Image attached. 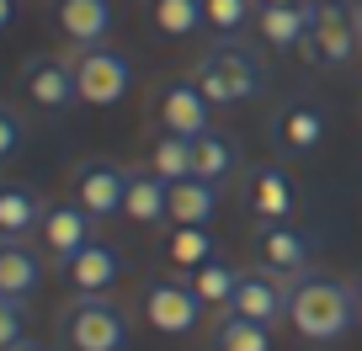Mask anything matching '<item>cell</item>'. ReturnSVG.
<instances>
[{"mask_svg":"<svg viewBox=\"0 0 362 351\" xmlns=\"http://www.w3.org/2000/svg\"><path fill=\"white\" fill-rule=\"evenodd\" d=\"M288 325L304 340L325 346V340H341L351 325H357V287L341 282V277L309 272L293 282V298H288Z\"/></svg>","mask_w":362,"mask_h":351,"instance_id":"obj_1","label":"cell"},{"mask_svg":"<svg viewBox=\"0 0 362 351\" xmlns=\"http://www.w3.org/2000/svg\"><path fill=\"white\" fill-rule=\"evenodd\" d=\"M192 80L214 107H245L256 96H267V59L250 54L235 37H218L208 54H197Z\"/></svg>","mask_w":362,"mask_h":351,"instance_id":"obj_2","label":"cell"},{"mask_svg":"<svg viewBox=\"0 0 362 351\" xmlns=\"http://www.w3.org/2000/svg\"><path fill=\"white\" fill-rule=\"evenodd\" d=\"M64 351H128V309L112 298H69L59 309Z\"/></svg>","mask_w":362,"mask_h":351,"instance_id":"obj_3","label":"cell"},{"mask_svg":"<svg viewBox=\"0 0 362 351\" xmlns=\"http://www.w3.org/2000/svg\"><path fill=\"white\" fill-rule=\"evenodd\" d=\"M362 54V32L351 16V0H309V37L298 59L315 69H346Z\"/></svg>","mask_w":362,"mask_h":351,"instance_id":"obj_4","label":"cell"},{"mask_svg":"<svg viewBox=\"0 0 362 351\" xmlns=\"http://www.w3.org/2000/svg\"><path fill=\"white\" fill-rule=\"evenodd\" d=\"M250 250H256V266L288 282L315 272V234H304L293 218H250Z\"/></svg>","mask_w":362,"mask_h":351,"instance_id":"obj_5","label":"cell"},{"mask_svg":"<svg viewBox=\"0 0 362 351\" xmlns=\"http://www.w3.org/2000/svg\"><path fill=\"white\" fill-rule=\"evenodd\" d=\"M75 64V85H80V107H117L134 91V59L117 48L96 43V48H69Z\"/></svg>","mask_w":362,"mask_h":351,"instance_id":"obj_6","label":"cell"},{"mask_svg":"<svg viewBox=\"0 0 362 351\" xmlns=\"http://www.w3.org/2000/svg\"><path fill=\"white\" fill-rule=\"evenodd\" d=\"M139 314H144L149 330L160 335H192L203 325V298L192 293V282H176V277H149L139 287Z\"/></svg>","mask_w":362,"mask_h":351,"instance_id":"obj_7","label":"cell"},{"mask_svg":"<svg viewBox=\"0 0 362 351\" xmlns=\"http://www.w3.org/2000/svg\"><path fill=\"white\" fill-rule=\"evenodd\" d=\"M22 96L37 107V112H75L80 107V85H75V64H69V54H27L22 59Z\"/></svg>","mask_w":362,"mask_h":351,"instance_id":"obj_8","label":"cell"},{"mask_svg":"<svg viewBox=\"0 0 362 351\" xmlns=\"http://www.w3.org/2000/svg\"><path fill=\"white\" fill-rule=\"evenodd\" d=\"M267 133H272V149L283 160H304V155H315V149L325 144V133H330L325 107L309 102V96H283L277 112H272V123H267Z\"/></svg>","mask_w":362,"mask_h":351,"instance_id":"obj_9","label":"cell"},{"mask_svg":"<svg viewBox=\"0 0 362 351\" xmlns=\"http://www.w3.org/2000/svg\"><path fill=\"white\" fill-rule=\"evenodd\" d=\"M123 186H128V165H117V160H80L75 170H69V203H80L96 224L112 213H123Z\"/></svg>","mask_w":362,"mask_h":351,"instance_id":"obj_10","label":"cell"},{"mask_svg":"<svg viewBox=\"0 0 362 351\" xmlns=\"http://www.w3.org/2000/svg\"><path fill=\"white\" fill-rule=\"evenodd\" d=\"M288 298H293V282H288V277L267 272V266H245L229 314H245V319H256V325H267V330H283L288 325Z\"/></svg>","mask_w":362,"mask_h":351,"instance_id":"obj_11","label":"cell"},{"mask_svg":"<svg viewBox=\"0 0 362 351\" xmlns=\"http://www.w3.org/2000/svg\"><path fill=\"white\" fill-rule=\"evenodd\" d=\"M112 22H117L112 0H48V27H54V37H59V43H69V48L107 43Z\"/></svg>","mask_w":362,"mask_h":351,"instance_id":"obj_12","label":"cell"},{"mask_svg":"<svg viewBox=\"0 0 362 351\" xmlns=\"http://www.w3.org/2000/svg\"><path fill=\"white\" fill-rule=\"evenodd\" d=\"M155 123L160 133H181V138H197L214 128V102H208L203 91H197V80H170V85H160L155 96Z\"/></svg>","mask_w":362,"mask_h":351,"instance_id":"obj_13","label":"cell"},{"mask_svg":"<svg viewBox=\"0 0 362 351\" xmlns=\"http://www.w3.org/2000/svg\"><path fill=\"white\" fill-rule=\"evenodd\" d=\"M59 277L69 282L75 298H107L117 287V277H123V256H117L107 239H90V245H80L69 261H59Z\"/></svg>","mask_w":362,"mask_h":351,"instance_id":"obj_14","label":"cell"},{"mask_svg":"<svg viewBox=\"0 0 362 351\" xmlns=\"http://www.w3.org/2000/svg\"><path fill=\"white\" fill-rule=\"evenodd\" d=\"M90 239H96V218L80 203H48L43 224H37V245H43L48 261H69L80 245H90Z\"/></svg>","mask_w":362,"mask_h":351,"instance_id":"obj_15","label":"cell"},{"mask_svg":"<svg viewBox=\"0 0 362 351\" xmlns=\"http://www.w3.org/2000/svg\"><path fill=\"white\" fill-rule=\"evenodd\" d=\"M240 197H245V213H256V218H293L298 182L288 176L283 165H250Z\"/></svg>","mask_w":362,"mask_h":351,"instance_id":"obj_16","label":"cell"},{"mask_svg":"<svg viewBox=\"0 0 362 351\" xmlns=\"http://www.w3.org/2000/svg\"><path fill=\"white\" fill-rule=\"evenodd\" d=\"M43 277H48L43 245H33V239H0V298L27 304L43 287Z\"/></svg>","mask_w":362,"mask_h":351,"instance_id":"obj_17","label":"cell"},{"mask_svg":"<svg viewBox=\"0 0 362 351\" xmlns=\"http://www.w3.org/2000/svg\"><path fill=\"white\" fill-rule=\"evenodd\" d=\"M192 176L214 182L218 192H224L235 176H245V155H240V144L224 133V128H208V133L192 138Z\"/></svg>","mask_w":362,"mask_h":351,"instance_id":"obj_18","label":"cell"},{"mask_svg":"<svg viewBox=\"0 0 362 351\" xmlns=\"http://www.w3.org/2000/svg\"><path fill=\"white\" fill-rule=\"evenodd\" d=\"M123 218L139 229L170 224L165 213V176H155L149 165H128V186H123Z\"/></svg>","mask_w":362,"mask_h":351,"instance_id":"obj_19","label":"cell"},{"mask_svg":"<svg viewBox=\"0 0 362 351\" xmlns=\"http://www.w3.org/2000/svg\"><path fill=\"white\" fill-rule=\"evenodd\" d=\"M250 27H256V37L267 48H277V54H298L304 37H309V0H304V6H256Z\"/></svg>","mask_w":362,"mask_h":351,"instance_id":"obj_20","label":"cell"},{"mask_svg":"<svg viewBox=\"0 0 362 351\" xmlns=\"http://www.w3.org/2000/svg\"><path fill=\"white\" fill-rule=\"evenodd\" d=\"M165 213L170 224H197L208 229L218 213V186L203 182V176H181V182H165Z\"/></svg>","mask_w":362,"mask_h":351,"instance_id":"obj_21","label":"cell"},{"mask_svg":"<svg viewBox=\"0 0 362 351\" xmlns=\"http://www.w3.org/2000/svg\"><path fill=\"white\" fill-rule=\"evenodd\" d=\"M139 11H144V27L155 37H170V43H181V37H197L208 27V11L203 0H139Z\"/></svg>","mask_w":362,"mask_h":351,"instance_id":"obj_22","label":"cell"},{"mask_svg":"<svg viewBox=\"0 0 362 351\" xmlns=\"http://www.w3.org/2000/svg\"><path fill=\"white\" fill-rule=\"evenodd\" d=\"M48 203L22 182H0V239H33Z\"/></svg>","mask_w":362,"mask_h":351,"instance_id":"obj_23","label":"cell"},{"mask_svg":"<svg viewBox=\"0 0 362 351\" xmlns=\"http://www.w3.org/2000/svg\"><path fill=\"white\" fill-rule=\"evenodd\" d=\"M187 282H192V293L203 298L208 314H224L229 304H235V287H240V266H229V261H203L197 272H187Z\"/></svg>","mask_w":362,"mask_h":351,"instance_id":"obj_24","label":"cell"},{"mask_svg":"<svg viewBox=\"0 0 362 351\" xmlns=\"http://www.w3.org/2000/svg\"><path fill=\"white\" fill-rule=\"evenodd\" d=\"M160 256H165L170 266H181V272H197L203 261L218 256V245H214V234L197 229V224H170V234L160 239Z\"/></svg>","mask_w":362,"mask_h":351,"instance_id":"obj_25","label":"cell"},{"mask_svg":"<svg viewBox=\"0 0 362 351\" xmlns=\"http://www.w3.org/2000/svg\"><path fill=\"white\" fill-rule=\"evenodd\" d=\"M208 346L214 351H272V330L224 309V314L214 319V340H208Z\"/></svg>","mask_w":362,"mask_h":351,"instance_id":"obj_26","label":"cell"},{"mask_svg":"<svg viewBox=\"0 0 362 351\" xmlns=\"http://www.w3.org/2000/svg\"><path fill=\"white\" fill-rule=\"evenodd\" d=\"M149 170L165 176V182H181V176H192V138L181 133H160L149 144Z\"/></svg>","mask_w":362,"mask_h":351,"instance_id":"obj_27","label":"cell"},{"mask_svg":"<svg viewBox=\"0 0 362 351\" xmlns=\"http://www.w3.org/2000/svg\"><path fill=\"white\" fill-rule=\"evenodd\" d=\"M203 11H208V32L240 37L250 27V16H256V0H203Z\"/></svg>","mask_w":362,"mask_h":351,"instance_id":"obj_28","label":"cell"},{"mask_svg":"<svg viewBox=\"0 0 362 351\" xmlns=\"http://www.w3.org/2000/svg\"><path fill=\"white\" fill-rule=\"evenodd\" d=\"M27 340V304L16 298H0V351H11Z\"/></svg>","mask_w":362,"mask_h":351,"instance_id":"obj_29","label":"cell"},{"mask_svg":"<svg viewBox=\"0 0 362 351\" xmlns=\"http://www.w3.org/2000/svg\"><path fill=\"white\" fill-rule=\"evenodd\" d=\"M22 144H27V128H22V117H16L11 107H0V165L22 155Z\"/></svg>","mask_w":362,"mask_h":351,"instance_id":"obj_30","label":"cell"},{"mask_svg":"<svg viewBox=\"0 0 362 351\" xmlns=\"http://www.w3.org/2000/svg\"><path fill=\"white\" fill-rule=\"evenodd\" d=\"M16 16H22V0H0V32H11Z\"/></svg>","mask_w":362,"mask_h":351,"instance_id":"obj_31","label":"cell"},{"mask_svg":"<svg viewBox=\"0 0 362 351\" xmlns=\"http://www.w3.org/2000/svg\"><path fill=\"white\" fill-rule=\"evenodd\" d=\"M11 351H54V346H37V340H22V346H11Z\"/></svg>","mask_w":362,"mask_h":351,"instance_id":"obj_32","label":"cell"},{"mask_svg":"<svg viewBox=\"0 0 362 351\" xmlns=\"http://www.w3.org/2000/svg\"><path fill=\"white\" fill-rule=\"evenodd\" d=\"M256 6H304V0H256Z\"/></svg>","mask_w":362,"mask_h":351,"instance_id":"obj_33","label":"cell"},{"mask_svg":"<svg viewBox=\"0 0 362 351\" xmlns=\"http://www.w3.org/2000/svg\"><path fill=\"white\" fill-rule=\"evenodd\" d=\"M351 16H357V32H362V6H357V0H351Z\"/></svg>","mask_w":362,"mask_h":351,"instance_id":"obj_34","label":"cell"},{"mask_svg":"<svg viewBox=\"0 0 362 351\" xmlns=\"http://www.w3.org/2000/svg\"><path fill=\"white\" fill-rule=\"evenodd\" d=\"M357 330H362V287H357Z\"/></svg>","mask_w":362,"mask_h":351,"instance_id":"obj_35","label":"cell"}]
</instances>
